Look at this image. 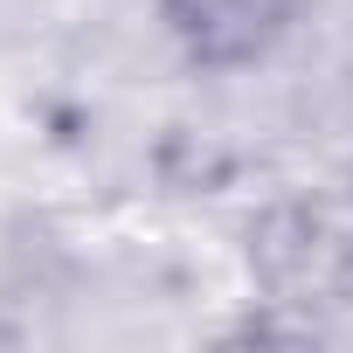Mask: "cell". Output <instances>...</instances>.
I'll return each mask as SVG.
<instances>
[{"instance_id": "1", "label": "cell", "mask_w": 353, "mask_h": 353, "mask_svg": "<svg viewBox=\"0 0 353 353\" xmlns=\"http://www.w3.org/2000/svg\"><path fill=\"white\" fill-rule=\"evenodd\" d=\"M312 0H159V21L194 70H250L291 42Z\"/></svg>"}]
</instances>
